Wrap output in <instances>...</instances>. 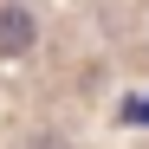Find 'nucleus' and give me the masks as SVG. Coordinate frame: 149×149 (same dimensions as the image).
Returning a JSON list of instances; mask_svg holds the SVG:
<instances>
[{"instance_id": "nucleus-2", "label": "nucleus", "mask_w": 149, "mask_h": 149, "mask_svg": "<svg viewBox=\"0 0 149 149\" xmlns=\"http://www.w3.org/2000/svg\"><path fill=\"white\" fill-rule=\"evenodd\" d=\"M33 149H71V143H58V136H33Z\"/></svg>"}, {"instance_id": "nucleus-1", "label": "nucleus", "mask_w": 149, "mask_h": 149, "mask_svg": "<svg viewBox=\"0 0 149 149\" xmlns=\"http://www.w3.org/2000/svg\"><path fill=\"white\" fill-rule=\"evenodd\" d=\"M26 45H33V13L7 0V7H0V58H19Z\"/></svg>"}]
</instances>
